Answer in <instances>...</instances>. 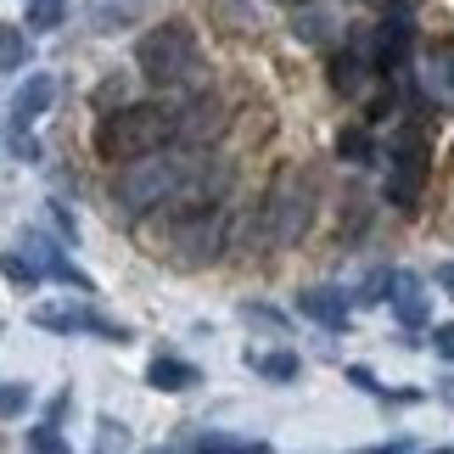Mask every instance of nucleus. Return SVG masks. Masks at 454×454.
Listing matches in <instances>:
<instances>
[{"label": "nucleus", "mask_w": 454, "mask_h": 454, "mask_svg": "<svg viewBox=\"0 0 454 454\" xmlns=\"http://www.w3.org/2000/svg\"><path fill=\"white\" fill-rule=\"evenodd\" d=\"M174 146V107H157V101H124L118 113H107L96 124V157L113 168L141 163V157Z\"/></svg>", "instance_id": "obj_1"}, {"label": "nucleus", "mask_w": 454, "mask_h": 454, "mask_svg": "<svg viewBox=\"0 0 454 454\" xmlns=\"http://www.w3.org/2000/svg\"><path fill=\"white\" fill-rule=\"evenodd\" d=\"M191 163L197 157H185V152H152L141 163H124L113 180V202L124 214H152V207L180 202L185 185H191Z\"/></svg>", "instance_id": "obj_2"}, {"label": "nucleus", "mask_w": 454, "mask_h": 454, "mask_svg": "<svg viewBox=\"0 0 454 454\" xmlns=\"http://www.w3.org/2000/svg\"><path fill=\"white\" fill-rule=\"evenodd\" d=\"M231 247V214L224 202H168V258L180 270L219 264Z\"/></svg>", "instance_id": "obj_3"}, {"label": "nucleus", "mask_w": 454, "mask_h": 454, "mask_svg": "<svg viewBox=\"0 0 454 454\" xmlns=\"http://www.w3.org/2000/svg\"><path fill=\"white\" fill-rule=\"evenodd\" d=\"M314 202H320V185H314L309 168H281L264 197V231L270 247H298L314 224Z\"/></svg>", "instance_id": "obj_4"}, {"label": "nucleus", "mask_w": 454, "mask_h": 454, "mask_svg": "<svg viewBox=\"0 0 454 454\" xmlns=\"http://www.w3.org/2000/svg\"><path fill=\"white\" fill-rule=\"evenodd\" d=\"M202 51H197V28L185 23V17H168V23H157L152 34H141V45H135V67L152 79V84H185L197 74Z\"/></svg>", "instance_id": "obj_5"}, {"label": "nucleus", "mask_w": 454, "mask_h": 454, "mask_svg": "<svg viewBox=\"0 0 454 454\" xmlns=\"http://www.w3.org/2000/svg\"><path fill=\"white\" fill-rule=\"evenodd\" d=\"M427 185H432V141H427L421 124H404L393 152H387V202L398 214H415Z\"/></svg>", "instance_id": "obj_6"}, {"label": "nucleus", "mask_w": 454, "mask_h": 454, "mask_svg": "<svg viewBox=\"0 0 454 454\" xmlns=\"http://www.w3.org/2000/svg\"><path fill=\"white\" fill-rule=\"evenodd\" d=\"M40 331H57V337H101V342H129V325L96 314L90 303H40L28 314Z\"/></svg>", "instance_id": "obj_7"}, {"label": "nucleus", "mask_w": 454, "mask_h": 454, "mask_svg": "<svg viewBox=\"0 0 454 454\" xmlns=\"http://www.w3.org/2000/svg\"><path fill=\"white\" fill-rule=\"evenodd\" d=\"M224 129H231V101L219 90H197L174 113V141L180 146H207V141H219Z\"/></svg>", "instance_id": "obj_8"}, {"label": "nucleus", "mask_w": 454, "mask_h": 454, "mask_svg": "<svg viewBox=\"0 0 454 454\" xmlns=\"http://www.w3.org/2000/svg\"><path fill=\"white\" fill-rule=\"evenodd\" d=\"M410 51H415V23L398 17V12H387V23H381L376 34H364V62H371V74H381V79L404 74Z\"/></svg>", "instance_id": "obj_9"}, {"label": "nucleus", "mask_w": 454, "mask_h": 454, "mask_svg": "<svg viewBox=\"0 0 454 454\" xmlns=\"http://www.w3.org/2000/svg\"><path fill=\"white\" fill-rule=\"evenodd\" d=\"M17 253H23L28 264H34V275H40V281H62V286H74V292H96V281H90V275L67 264V258H62V247H57L51 236H40V231H28Z\"/></svg>", "instance_id": "obj_10"}, {"label": "nucleus", "mask_w": 454, "mask_h": 454, "mask_svg": "<svg viewBox=\"0 0 454 454\" xmlns=\"http://www.w3.org/2000/svg\"><path fill=\"white\" fill-rule=\"evenodd\" d=\"M387 303H393V314H398V325H404V331H421V325H432V292H427V281H421V275H410V270H393Z\"/></svg>", "instance_id": "obj_11"}, {"label": "nucleus", "mask_w": 454, "mask_h": 454, "mask_svg": "<svg viewBox=\"0 0 454 454\" xmlns=\"http://www.w3.org/2000/svg\"><path fill=\"white\" fill-rule=\"evenodd\" d=\"M292 309H298L303 320L325 325V331H348V314H354L342 286H303V292H292Z\"/></svg>", "instance_id": "obj_12"}, {"label": "nucleus", "mask_w": 454, "mask_h": 454, "mask_svg": "<svg viewBox=\"0 0 454 454\" xmlns=\"http://www.w3.org/2000/svg\"><path fill=\"white\" fill-rule=\"evenodd\" d=\"M364 34L371 28H354V45L348 51H337V57L325 62V79H331V90L337 96H364V79H371V62H364Z\"/></svg>", "instance_id": "obj_13"}, {"label": "nucleus", "mask_w": 454, "mask_h": 454, "mask_svg": "<svg viewBox=\"0 0 454 454\" xmlns=\"http://www.w3.org/2000/svg\"><path fill=\"white\" fill-rule=\"evenodd\" d=\"M51 101H57V79H51V74H28L23 84H17V96H12V129L28 135V124H40V118L51 113Z\"/></svg>", "instance_id": "obj_14"}, {"label": "nucleus", "mask_w": 454, "mask_h": 454, "mask_svg": "<svg viewBox=\"0 0 454 454\" xmlns=\"http://www.w3.org/2000/svg\"><path fill=\"white\" fill-rule=\"evenodd\" d=\"M202 381V371L191 359H174V354H157L152 364H146V387H157V393H191Z\"/></svg>", "instance_id": "obj_15"}, {"label": "nucleus", "mask_w": 454, "mask_h": 454, "mask_svg": "<svg viewBox=\"0 0 454 454\" xmlns=\"http://www.w3.org/2000/svg\"><path fill=\"white\" fill-rule=\"evenodd\" d=\"M141 0H90L84 6V17H90V28L101 34H118V28H129V23H141Z\"/></svg>", "instance_id": "obj_16"}, {"label": "nucleus", "mask_w": 454, "mask_h": 454, "mask_svg": "<svg viewBox=\"0 0 454 454\" xmlns=\"http://www.w3.org/2000/svg\"><path fill=\"white\" fill-rule=\"evenodd\" d=\"M331 152H337L342 163L364 168V163H376V135L364 129V124H348V129H337V141H331Z\"/></svg>", "instance_id": "obj_17"}, {"label": "nucleus", "mask_w": 454, "mask_h": 454, "mask_svg": "<svg viewBox=\"0 0 454 454\" xmlns=\"http://www.w3.org/2000/svg\"><path fill=\"white\" fill-rule=\"evenodd\" d=\"M292 34H298L303 45H325L331 34H337V17H331L325 6H298L292 12Z\"/></svg>", "instance_id": "obj_18"}, {"label": "nucleus", "mask_w": 454, "mask_h": 454, "mask_svg": "<svg viewBox=\"0 0 454 454\" xmlns=\"http://www.w3.org/2000/svg\"><path fill=\"white\" fill-rule=\"evenodd\" d=\"M207 12H214V23H219L224 34L258 28V0H207Z\"/></svg>", "instance_id": "obj_19"}, {"label": "nucleus", "mask_w": 454, "mask_h": 454, "mask_svg": "<svg viewBox=\"0 0 454 454\" xmlns=\"http://www.w3.org/2000/svg\"><path fill=\"white\" fill-rule=\"evenodd\" d=\"M247 364L264 381H298V371H303V359L292 354V348H275V354H253V348H247Z\"/></svg>", "instance_id": "obj_20"}, {"label": "nucleus", "mask_w": 454, "mask_h": 454, "mask_svg": "<svg viewBox=\"0 0 454 454\" xmlns=\"http://www.w3.org/2000/svg\"><path fill=\"white\" fill-rule=\"evenodd\" d=\"M191 454H270L264 438H231V432H207L191 443Z\"/></svg>", "instance_id": "obj_21"}, {"label": "nucleus", "mask_w": 454, "mask_h": 454, "mask_svg": "<svg viewBox=\"0 0 454 454\" xmlns=\"http://www.w3.org/2000/svg\"><path fill=\"white\" fill-rule=\"evenodd\" d=\"M28 67V34L17 23H0V74H17Z\"/></svg>", "instance_id": "obj_22"}, {"label": "nucleus", "mask_w": 454, "mask_h": 454, "mask_svg": "<svg viewBox=\"0 0 454 454\" xmlns=\"http://www.w3.org/2000/svg\"><path fill=\"white\" fill-rule=\"evenodd\" d=\"M124 96H129V79H124V74H107V79H101V84H96V96H90V107H96L101 118H107V113H118V107H124Z\"/></svg>", "instance_id": "obj_23"}, {"label": "nucleus", "mask_w": 454, "mask_h": 454, "mask_svg": "<svg viewBox=\"0 0 454 454\" xmlns=\"http://www.w3.org/2000/svg\"><path fill=\"white\" fill-rule=\"evenodd\" d=\"M371 224V197H348V224H337V247H348Z\"/></svg>", "instance_id": "obj_24"}, {"label": "nucleus", "mask_w": 454, "mask_h": 454, "mask_svg": "<svg viewBox=\"0 0 454 454\" xmlns=\"http://www.w3.org/2000/svg\"><path fill=\"white\" fill-rule=\"evenodd\" d=\"M62 12H67V0H40V6H28V34L62 28Z\"/></svg>", "instance_id": "obj_25"}, {"label": "nucleus", "mask_w": 454, "mask_h": 454, "mask_svg": "<svg viewBox=\"0 0 454 454\" xmlns=\"http://www.w3.org/2000/svg\"><path fill=\"white\" fill-rule=\"evenodd\" d=\"M28 454H74V449H67V438L45 421V427H28Z\"/></svg>", "instance_id": "obj_26"}, {"label": "nucleus", "mask_w": 454, "mask_h": 454, "mask_svg": "<svg viewBox=\"0 0 454 454\" xmlns=\"http://www.w3.org/2000/svg\"><path fill=\"white\" fill-rule=\"evenodd\" d=\"M0 275H6L12 286H23V292H34V286H40V275H34V264H28L23 253H6V258H0Z\"/></svg>", "instance_id": "obj_27"}, {"label": "nucleus", "mask_w": 454, "mask_h": 454, "mask_svg": "<svg viewBox=\"0 0 454 454\" xmlns=\"http://www.w3.org/2000/svg\"><path fill=\"white\" fill-rule=\"evenodd\" d=\"M28 387H23V381H6V387H0V421H12V415H23L28 410Z\"/></svg>", "instance_id": "obj_28"}, {"label": "nucleus", "mask_w": 454, "mask_h": 454, "mask_svg": "<svg viewBox=\"0 0 454 454\" xmlns=\"http://www.w3.org/2000/svg\"><path fill=\"white\" fill-rule=\"evenodd\" d=\"M387 286H393V270H371V281H364L354 298L359 303H381V298H387Z\"/></svg>", "instance_id": "obj_29"}, {"label": "nucleus", "mask_w": 454, "mask_h": 454, "mask_svg": "<svg viewBox=\"0 0 454 454\" xmlns=\"http://www.w3.org/2000/svg\"><path fill=\"white\" fill-rule=\"evenodd\" d=\"M393 107H398V101H393V90H387V96H376L371 107H364V129L376 135V124H381V118H393Z\"/></svg>", "instance_id": "obj_30"}, {"label": "nucleus", "mask_w": 454, "mask_h": 454, "mask_svg": "<svg viewBox=\"0 0 454 454\" xmlns=\"http://www.w3.org/2000/svg\"><path fill=\"white\" fill-rule=\"evenodd\" d=\"M6 146H12V157H23V163H40V141H34V135H6Z\"/></svg>", "instance_id": "obj_31"}, {"label": "nucleus", "mask_w": 454, "mask_h": 454, "mask_svg": "<svg viewBox=\"0 0 454 454\" xmlns=\"http://www.w3.org/2000/svg\"><path fill=\"white\" fill-rule=\"evenodd\" d=\"M348 381H354V387H364V393H376V398L387 393V387H381V381H376L371 371H364V364H348Z\"/></svg>", "instance_id": "obj_32"}, {"label": "nucleus", "mask_w": 454, "mask_h": 454, "mask_svg": "<svg viewBox=\"0 0 454 454\" xmlns=\"http://www.w3.org/2000/svg\"><path fill=\"white\" fill-rule=\"evenodd\" d=\"M432 354L454 359V325H432Z\"/></svg>", "instance_id": "obj_33"}, {"label": "nucleus", "mask_w": 454, "mask_h": 454, "mask_svg": "<svg viewBox=\"0 0 454 454\" xmlns=\"http://www.w3.org/2000/svg\"><path fill=\"white\" fill-rule=\"evenodd\" d=\"M438 101L454 107V51H449V67H438Z\"/></svg>", "instance_id": "obj_34"}, {"label": "nucleus", "mask_w": 454, "mask_h": 454, "mask_svg": "<svg viewBox=\"0 0 454 454\" xmlns=\"http://www.w3.org/2000/svg\"><path fill=\"white\" fill-rule=\"evenodd\" d=\"M415 443L410 438H387V443H376V449H359V454H410Z\"/></svg>", "instance_id": "obj_35"}, {"label": "nucleus", "mask_w": 454, "mask_h": 454, "mask_svg": "<svg viewBox=\"0 0 454 454\" xmlns=\"http://www.w3.org/2000/svg\"><path fill=\"white\" fill-rule=\"evenodd\" d=\"M432 281H438V292H449V298H454V258H449V264H438V270H432Z\"/></svg>", "instance_id": "obj_36"}, {"label": "nucleus", "mask_w": 454, "mask_h": 454, "mask_svg": "<svg viewBox=\"0 0 454 454\" xmlns=\"http://www.w3.org/2000/svg\"><path fill=\"white\" fill-rule=\"evenodd\" d=\"M51 219H57V231H62V236H74V214H67L62 202H51Z\"/></svg>", "instance_id": "obj_37"}, {"label": "nucleus", "mask_w": 454, "mask_h": 454, "mask_svg": "<svg viewBox=\"0 0 454 454\" xmlns=\"http://www.w3.org/2000/svg\"><path fill=\"white\" fill-rule=\"evenodd\" d=\"M387 6H393V12H398V17H410V12H415V6H421V0H387Z\"/></svg>", "instance_id": "obj_38"}, {"label": "nucleus", "mask_w": 454, "mask_h": 454, "mask_svg": "<svg viewBox=\"0 0 454 454\" xmlns=\"http://www.w3.org/2000/svg\"><path fill=\"white\" fill-rule=\"evenodd\" d=\"M286 6H292V12H298V6H314V0H286Z\"/></svg>", "instance_id": "obj_39"}, {"label": "nucleus", "mask_w": 454, "mask_h": 454, "mask_svg": "<svg viewBox=\"0 0 454 454\" xmlns=\"http://www.w3.org/2000/svg\"><path fill=\"white\" fill-rule=\"evenodd\" d=\"M354 6H376V0H354Z\"/></svg>", "instance_id": "obj_40"}, {"label": "nucleus", "mask_w": 454, "mask_h": 454, "mask_svg": "<svg viewBox=\"0 0 454 454\" xmlns=\"http://www.w3.org/2000/svg\"><path fill=\"white\" fill-rule=\"evenodd\" d=\"M432 454H454V449H432Z\"/></svg>", "instance_id": "obj_41"}, {"label": "nucleus", "mask_w": 454, "mask_h": 454, "mask_svg": "<svg viewBox=\"0 0 454 454\" xmlns=\"http://www.w3.org/2000/svg\"><path fill=\"white\" fill-rule=\"evenodd\" d=\"M28 6H40V0H28Z\"/></svg>", "instance_id": "obj_42"}]
</instances>
